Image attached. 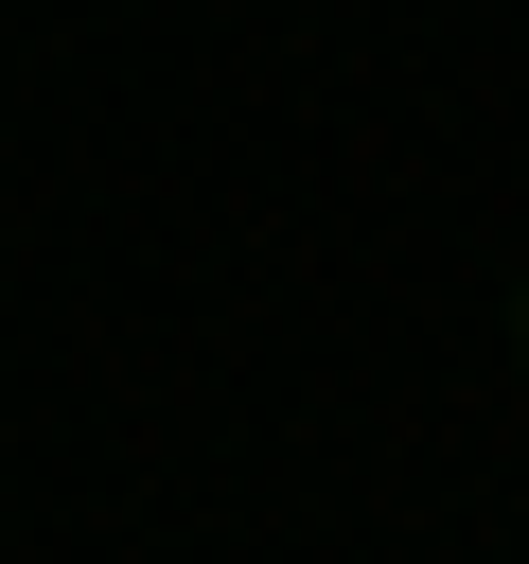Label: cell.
Returning a JSON list of instances; mask_svg holds the SVG:
<instances>
[{
  "mask_svg": "<svg viewBox=\"0 0 529 564\" xmlns=\"http://www.w3.org/2000/svg\"><path fill=\"white\" fill-rule=\"evenodd\" d=\"M511 352H529V264H511Z\"/></svg>",
  "mask_w": 529,
  "mask_h": 564,
  "instance_id": "1",
  "label": "cell"
}]
</instances>
